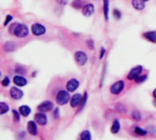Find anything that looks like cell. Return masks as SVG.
Listing matches in <instances>:
<instances>
[{
  "mask_svg": "<svg viewBox=\"0 0 156 140\" xmlns=\"http://www.w3.org/2000/svg\"><path fill=\"white\" fill-rule=\"evenodd\" d=\"M9 33L11 35H15L17 38H26L29 34L28 27L25 24L20 23H13L9 26Z\"/></svg>",
  "mask_w": 156,
  "mask_h": 140,
  "instance_id": "6da1fadb",
  "label": "cell"
},
{
  "mask_svg": "<svg viewBox=\"0 0 156 140\" xmlns=\"http://www.w3.org/2000/svg\"><path fill=\"white\" fill-rule=\"evenodd\" d=\"M70 96L69 94V91L67 90H60L58 91V93L56 95V102L58 105H66L67 103H69V101L70 100Z\"/></svg>",
  "mask_w": 156,
  "mask_h": 140,
  "instance_id": "7a4b0ae2",
  "label": "cell"
},
{
  "mask_svg": "<svg viewBox=\"0 0 156 140\" xmlns=\"http://www.w3.org/2000/svg\"><path fill=\"white\" fill-rule=\"evenodd\" d=\"M143 71H144V68H143V66H141V65H137V66L133 67V68L130 71V72L128 73L127 79H128L129 81H135V80L142 74Z\"/></svg>",
  "mask_w": 156,
  "mask_h": 140,
  "instance_id": "3957f363",
  "label": "cell"
},
{
  "mask_svg": "<svg viewBox=\"0 0 156 140\" xmlns=\"http://www.w3.org/2000/svg\"><path fill=\"white\" fill-rule=\"evenodd\" d=\"M74 59H75L76 62H77L79 65H80V66L85 65V64L87 63V61H88V56H87V54H86L84 51H82V50H78V51H76L75 54H74Z\"/></svg>",
  "mask_w": 156,
  "mask_h": 140,
  "instance_id": "277c9868",
  "label": "cell"
},
{
  "mask_svg": "<svg viewBox=\"0 0 156 140\" xmlns=\"http://www.w3.org/2000/svg\"><path fill=\"white\" fill-rule=\"evenodd\" d=\"M31 32L35 36H42L46 33V28L40 23H34L31 26Z\"/></svg>",
  "mask_w": 156,
  "mask_h": 140,
  "instance_id": "5b68a950",
  "label": "cell"
},
{
  "mask_svg": "<svg viewBox=\"0 0 156 140\" xmlns=\"http://www.w3.org/2000/svg\"><path fill=\"white\" fill-rule=\"evenodd\" d=\"M124 88V82L123 81H118L116 83H114L111 88H110V92L114 94V95H117V94H120L122 90Z\"/></svg>",
  "mask_w": 156,
  "mask_h": 140,
  "instance_id": "8992f818",
  "label": "cell"
},
{
  "mask_svg": "<svg viewBox=\"0 0 156 140\" xmlns=\"http://www.w3.org/2000/svg\"><path fill=\"white\" fill-rule=\"evenodd\" d=\"M53 109V103L50 101H44L37 106V111L41 113H46Z\"/></svg>",
  "mask_w": 156,
  "mask_h": 140,
  "instance_id": "52a82bcc",
  "label": "cell"
},
{
  "mask_svg": "<svg viewBox=\"0 0 156 140\" xmlns=\"http://www.w3.org/2000/svg\"><path fill=\"white\" fill-rule=\"evenodd\" d=\"M95 12V7L92 4L88 3L86 4L83 7H82V15L86 17H91Z\"/></svg>",
  "mask_w": 156,
  "mask_h": 140,
  "instance_id": "ba28073f",
  "label": "cell"
},
{
  "mask_svg": "<svg viewBox=\"0 0 156 140\" xmlns=\"http://www.w3.org/2000/svg\"><path fill=\"white\" fill-rule=\"evenodd\" d=\"M9 94H10V96H11L13 99H15V100H19V99H21V98L23 97V95H24L23 92H22L20 89H18L17 87H12V88L10 89Z\"/></svg>",
  "mask_w": 156,
  "mask_h": 140,
  "instance_id": "9c48e42d",
  "label": "cell"
},
{
  "mask_svg": "<svg viewBox=\"0 0 156 140\" xmlns=\"http://www.w3.org/2000/svg\"><path fill=\"white\" fill-rule=\"evenodd\" d=\"M82 98H83V95H81L80 94H75L70 98V106L72 108H75V107L79 106V105L82 101Z\"/></svg>",
  "mask_w": 156,
  "mask_h": 140,
  "instance_id": "30bf717a",
  "label": "cell"
},
{
  "mask_svg": "<svg viewBox=\"0 0 156 140\" xmlns=\"http://www.w3.org/2000/svg\"><path fill=\"white\" fill-rule=\"evenodd\" d=\"M80 86V82L76 79H70L68 83H67V90L69 92H74L76 91Z\"/></svg>",
  "mask_w": 156,
  "mask_h": 140,
  "instance_id": "8fae6325",
  "label": "cell"
},
{
  "mask_svg": "<svg viewBox=\"0 0 156 140\" xmlns=\"http://www.w3.org/2000/svg\"><path fill=\"white\" fill-rule=\"evenodd\" d=\"M35 120L36 122L40 125V126H45L47 125L48 123V118H47V116L44 114V113H37L35 115Z\"/></svg>",
  "mask_w": 156,
  "mask_h": 140,
  "instance_id": "7c38bea8",
  "label": "cell"
},
{
  "mask_svg": "<svg viewBox=\"0 0 156 140\" xmlns=\"http://www.w3.org/2000/svg\"><path fill=\"white\" fill-rule=\"evenodd\" d=\"M13 82L14 83L18 86V87H23V86H26L27 83V81L26 78H24L23 76L21 75H16L14 76V79H13Z\"/></svg>",
  "mask_w": 156,
  "mask_h": 140,
  "instance_id": "4fadbf2b",
  "label": "cell"
},
{
  "mask_svg": "<svg viewBox=\"0 0 156 140\" xmlns=\"http://www.w3.org/2000/svg\"><path fill=\"white\" fill-rule=\"evenodd\" d=\"M27 132L32 136H37V125H36V123L34 121H29L27 123Z\"/></svg>",
  "mask_w": 156,
  "mask_h": 140,
  "instance_id": "5bb4252c",
  "label": "cell"
},
{
  "mask_svg": "<svg viewBox=\"0 0 156 140\" xmlns=\"http://www.w3.org/2000/svg\"><path fill=\"white\" fill-rule=\"evenodd\" d=\"M132 5L136 10H143L145 8V2L144 0H132Z\"/></svg>",
  "mask_w": 156,
  "mask_h": 140,
  "instance_id": "9a60e30c",
  "label": "cell"
},
{
  "mask_svg": "<svg viewBox=\"0 0 156 140\" xmlns=\"http://www.w3.org/2000/svg\"><path fill=\"white\" fill-rule=\"evenodd\" d=\"M143 36L149 41L156 43V31H147L143 34Z\"/></svg>",
  "mask_w": 156,
  "mask_h": 140,
  "instance_id": "2e32d148",
  "label": "cell"
},
{
  "mask_svg": "<svg viewBox=\"0 0 156 140\" xmlns=\"http://www.w3.org/2000/svg\"><path fill=\"white\" fill-rule=\"evenodd\" d=\"M3 49L5 52H12L16 50V44L12 41H6L4 43Z\"/></svg>",
  "mask_w": 156,
  "mask_h": 140,
  "instance_id": "e0dca14e",
  "label": "cell"
},
{
  "mask_svg": "<svg viewBox=\"0 0 156 140\" xmlns=\"http://www.w3.org/2000/svg\"><path fill=\"white\" fill-rule=\"evenodd\" d=\"M103 1V14L105 20L109 19V12H110V0H102Z\"/></svg>",
  "mask_w": 156,
  "mask_h": 140,
  "instance_id": "ac0fdd59",
  "label": "cell"
},
{
  "mask_svg": "<svg viewBox=\"0 0 156 140\" xmlns=\"http://www.w3.org/2000/svg\"><path fill=\"white\" fill-rule=\"evenodd\" d=\"M18 111H19L20 115H21L22 116H24V117H27V116H29V114L31 113V109H30V107L27 106V105H22V106H20L19 109H18Z\"/></svg>",
  "mask_w": 156,
  "mask_h": 140,
  "instance_id": "d6986e66",
  "label": "cell"
},
{
  "mask_svg": "<svg viewBox=\"0 0 156 140\" xmlns=\"http://www.w3.org/2000/svg\"><path fill=\"white\" fill-rule=\"evenodd\" d=\"M120 128H121V125H120V122L118 119H115L112 123V126L111 127V132L112 134H117L119 131H120Z\"/></svg>",
  "mask_w": 156,
  "mask_h": 140,
  "instance_id": "ffe728a7",
  "label": "cell"
},
{
  "mask_svg": "<svg viewBox=\"0 0 156 140\" xmlns=\"http://www.w3.org/2000/svg\"><path fill=\"white\" fill-rule=\"evenodd\" d=\"M84 1L83 0H74L72 2V7L76 8V9H80L82 8L84 6Z\"/></svg>",
  "mask_w": 156,
  "mask_h": 140,
  "instance_id": "44dd1931",
  "label": "cell"
},
{
  "mask_svg": "<svg viewBox=\"0 0 156 140\" xmlns=\"http://www.w3.org/2000/svg\"><path fill=\"white\" fill-rule=\"evenodd\" d=\"M15 72H16V73H18V74H22V75H24V74H26V69H25V67L24 66H22V65H20V64H16V66H15Z\"/></svg>",
  "mask_w": 156,
  "mask_h": 140,
  "instance_id": "7402d4cb",
  "label": "cell"
},
{
  "mask_svg": "<svg viewBox=\"0 0 156 140\" xmlns=\"http://www.w3.org/2000/svg\"><path fill=\"white\" fill-rule=\"evenodd\" d=\"M9 110V106L7 104L4 103V102H1L0 103V114L1 115H4L5 113H7V111Z\"/></svg>",
  "mask_w": 156,
  "mask_h": 140,
  "instance_id": "603a6c76",
  "label": "cell"
},
{
  "mask_svg": "<svg viewBox=\"0 0 156 140\" xmlns=\"http://www.w3.org/2000/svg\"><path fill=\"white\" fill-rule=\"evenodd\" d=\"M80 140H91V136H90V131L84 130V131L80 134Z\"/></svg>",
  "mask_w": 156,
  "mask_h": 140,
  "instance_id": "cb8c5ba5",
  "label": "cell"
},
{
  "mask_svg": "<svg viewBox=\"0 0 156 140\" xmlns=\"http://www.w3.org/2000/svg\"><path fill=\"white\" fill-rule=\"evenodd\" d=\"M134 133H135L136 135H138V136H142V137H144V136H146V135H147V131H145V130L142 129V128H141V127H135Z\"/></svg>",
  "mask_w": 156,
  "mask_h": 140,
  "instance_id": "d4e9b609",
  "label": "cell"
},
{
  "mask_svg": "<svg viewBox=\"0 0 156 140\" xmlns=\"http://www.w3.org/2000/svg\"><path fill=\"white\" fill-rule=\"evenodd\" d=\"M87 99H88V94H87V92H85L84 93V94H83V98H82V101H81V103H80V109H79V113L84 108V106H85V105H86V102H87Z\"/></svg>",
  "mask_w": 156,
  "mask_h": 140,
  "instance_id": "484cf974",
  "label": "cell"
},
{
  "mask_svg": "<svg viewBox=\"0 0 156 140\" xmlns=\"http://www.w3.org/2000/svg\"><path fill=\"white\" fill-rule=\"evenodd\" d=\"M132 117L135 121H141L142 120V115L139 111H133L132 112Z\"/></svg>",
  "mask_w": 156,
  "mask_h": 140,
  "instance_id": "4316f807",
  "label": "cell"
},
{
  "mask_svg": "<svg viewBox=\"0 0 156 140\" xmlns=\"http://www.w3.org/2000/svg\"><path fill=\"white\" fill-rule=\"evenodd\" d=\"M115 107H116V110H117L119 113H121V114H125V113H126V108L124 107V105H123L117 104Z\"/></svg>",
  "mask_w": 156,
  "mask_h": 140,
  "instance_id": "83f0119b",
  "label": "cell"
},
{
  "mask_svg": "<svg viewBox=\"0 0 156 140\" xmlns=\"http://www.w3.org/2000/svg\"><path fill=\"white\" fill-rule=\"evenodd\" d=\"M12 113H13V120H14V122H16V123L19 122V120H20L19 114H20V113L17 112V111H16V110H13Z\"/></svg>",
  "mask_w": 156,
  "mask_h": 140,
  "instance_id": "f1b7e54d",
  "label": "cell"
},
{
  "mask_svg": "<svg viewBox=\"0 0 156 140\" xmlns=\"http://www.w3.org/2000/svg\"><path fill=\"white\" fill-rule=\"evenodd\" d=\"M147 78H148V75H140L136 80H135V83H144V81H146L147 80Z\"/></svg>",
  "mask_w": 156,
  "mask_h": 140,
  "instance_id": "f546056e",
  "label": "cell"
},
{
  "mask_svg": "<svg viewBox=\"0 0 156 140\" xmlns=\"http://www.w3.org/2000/svg\"><path fill=\"white\" fill-rule=\"evenodd\" d=\"M1 83H2V85H3V86L6 87V86H8V85H9V83H10V79H9L7 76H5V77L2 80Z\"/></svg>",
  "mask_w": 156,
  "mask_h": 140,
  "instance_id": "4dcf8cb0",
  "label": "cell"
},
{
  "mask_svg": "<svg viewBox=\"0 0 156 140\" xmlns=\"http://www.w3.org/2000/svg\"><path fill=\"white\" fill-rule=\"evenodd\" d=\"M113 16H114V17H116V18L120 19V18L122 17V13H121V11H120V10H118V9H114V10H113Z\"/></svg>",
  "mask_w": 156,
  "mask_h": 140,
  "instance_id": "1f68e13d",
  "label": "cell"
},
{
  "mask_svg": "<svg viewBox=\"0 0 156 140\" xmlns=\"http://www.w3.org/2000/svg\"><path fill=\"white\" fill-rule=\"evenodd\" d=\"M12 19H13V17H12L11 15H7V16L5 17V22H4V26H5V27L7 26L8 23H9Z\"/></svg>",
  "mask_w": 156,
  "mask_h": 140,
  "instance_id": "d6a6232c",
  "label": "cell"
},
{
  "mask_svg": "<svg viewBox=\"0 0 156 140\" xmlns=\"http://www.w3.org/2000/svg\"><path fill=\"white\" fill-rule=\"evenodd\" d=\"M87 45H88V47H90V50H92V49H93V47H94L93 40H92V39H88V40H87Z\"/></svg>",
  "mask_w": 156,
  "mask_h": 140,
  "instance_id": "836d02e7",
  "label": "cell"
},
{
  "mask_svg": "<svg viewBox=\"0 0 156 140\" xmlns=\"http://www.w3.org/2000/svg\"><path fill=\"white\" fill-rule=\"evenodd\" d=\"M56 2L58 4V5H61V6H66L69 2V0H56Z\"/></svg>",
  "mask_w": 156,
  "mask_h": 140,
  "instance_id": "e575fe53",
  "label": "cell"
},
{
  "mask_svg": "<svg viewBox=\"0 0 156 140\" xmlns=\"http://www.w3.org/2000/svg\"><path fill=\"white\" fill-rule=\"evenodd\" d=\"M105 52H106V50H105L104 48H101V55H100V59H101V60L104 57Z\"/></svg>",
  "mask_w": 156,
  "mask_h": 140,
  "instance_id": "d590c367",
  "label": "cell"
},
{
  "mask_svg": "<svg viewBox=\"0 0 156 140\" xmlns=\"http://www.w3.org/2000/svg\"><path fill=\"white\" fill-rule=\"evenodd\" d=\"M153 96H154V98L156 100V89H154V92H153Z\"/></svg>",
  "mask_w": 156,
  "mask_h": 140,
  "instance_id": "8d00e7d4",
  "label": "cell"
},
{
  "mask_svg": "<svg viewBox=\"0 0 156 140\" xmlns=\"http://www.w3.org/2000/svg\"><path fill=\"white\" fill-rule=\"evenodd\" d=\"M144 2H147V1H149V0H144Z\"/></svg>",
  "mask_w": 156,
  "mask_h": 140,
  "instance_id": "74e56055",
  "label": "cell"
},
{
  "mask_svg": "<svg viewBox=\"0 0 156 140\" xmlns=\"http://www.w3.org/2000/svg\"><path fill=\"white\" fill-rule=\"evenodd\" d=\"M154 105H155V106H156V100L154 101Z\"/></svg>",
  "mask_w": 156,
  "mask_h": 140,
  "instance_id": "f35d334b",
  "label": "cell"
}]
</instances>
